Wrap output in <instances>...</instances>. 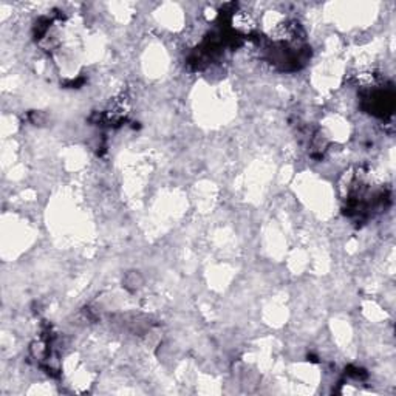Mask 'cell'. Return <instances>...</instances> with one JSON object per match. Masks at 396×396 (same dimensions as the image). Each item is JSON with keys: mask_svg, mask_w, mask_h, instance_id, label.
I'll return each mask as SVG.
<instances>
[{"mask_svg": "<svg viewBox=\"0 0 396 396\" xmlns=\"http://www.w3.org/2000/svg\"><path fill=\"white\" fill-rule=\"evenodd\" d=\"M234 25L237 27V30L240 31H249L252 27V19L251 16L245 11H240L234 16Z\"/></svg>", "mask_w": 396, "mask_h": 396, "instance_id": "1", "label": "cell"}]
</instances>
